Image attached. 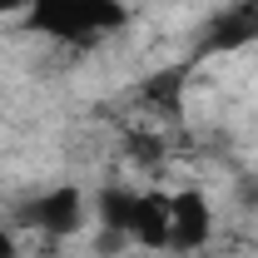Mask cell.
<instances>
[{"label": "cell", "mask_w": 258, "mask_h": 258, "mask_svg": "<svg viewBox=\"0 0 258 258\" xmlns=\"http://www.w3.org/2000/svg\"><path fill=\"white\" fill-rule=\"evenodd\" d=\"M25 20L55 45H99L129 20V10L119 0H30Z\"/></svg>", "instance_id": "1"}, {"label": "cell", "mask_w": 258, "mask_h": 258, "mask_svg": "<svg viewBox=\"0 0 258 258\" xmlns=\"http://www.w3.org/2000/svg\"><path fill=\"white\" fill-rule=\"evenodd\" d=\"M25 219H30L45 238H75L80 228L95 219V204L75 189V184H55V189H45L30 209H25Z\"/></svg>", "instance_id": "2"}, {"label": "cell", "mask_w": 258, "mask_h": 258, "mask_svg": "<svg viewBox=\"0 0 258 258\" xmlns=\"http://www.w3.org/2000/svg\"><path fill=\"white\" fill-rule=\"evenodd\" d=\"M214 238V209L204 189H174L169 194V248L194 253Z\"/></svg>", "instance_id": "3"}, {"label": "cell", "mask_w": 258, "mask_h": 258, "mask_svg": "<svg viewBox=\"0 0 258 258\" xmlns=\"http://www.w3.org/2000/svg\"><path fill=\"white\" fill-rule=\"evenodd\" d=\"M30 0H0V15H25Z\"/></svg>", "instance_id": "4"}, {"label": "cell", "mask_w": 258, "mask_h": 258, "mask_svg": "<svg viewBox=\"0 0 258 258\" xmlns=\"http://www.w3.org/2000/svg\"><path fill=\"white\" fill-rule=\"evenodd\" d=\"M0 258H15V238H10V228H0Z\"/></svg>", "instance_id": "5"}]
</instances>
